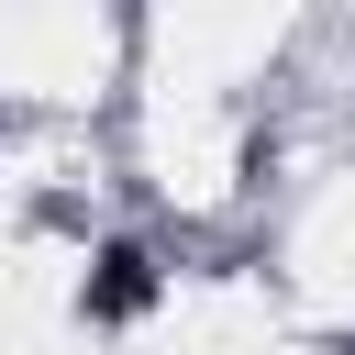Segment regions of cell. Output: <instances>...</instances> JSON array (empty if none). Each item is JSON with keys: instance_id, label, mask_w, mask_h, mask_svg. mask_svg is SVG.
<instances>
[{"instance_id": "1", "label": "cell", "mask_w": 355, "mask_h": 355, "mask_svg": "<svg viewBox=\"0 0 355 355\" xmlns=\"http://www.w3.org/2000/svg\"><path fill=\"white\" fill-rule=\"evenodd\" d=\"M155 277H144V255L133 244H100V277H89V311H133Z\"/></svg>"}]
</instances>
